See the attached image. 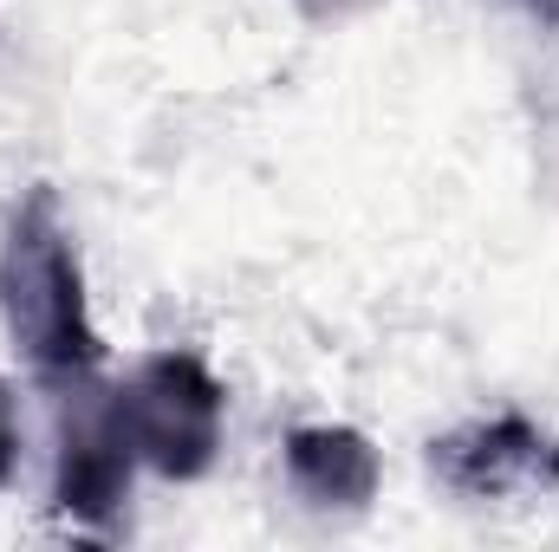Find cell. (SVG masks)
Segmentation results:
<instances>
[{"mask_svg":"<svg viewBox=\"0 0 559 552\" xmlns=\"http://www.w3.org/2000/svg\"><path fill=\"white\" fill-rule=\"evenodd\" d=\"M0 325L33 377H46L52 391H79L105 358L85 305L79 241L46 182H33L0 221Z\"/></svg>","mask_w":559,"mask_h":552,"instance_id":"1","label":"cell"},{"mask_svg":"<svg viewBox=\"0 0 559 552\" xmlns=\"http://www.w3.org/2000/svg\"><path fill=\"white\" fill-rule=\"evenodd\" d=\"M429 468L442 488H455L468 501H501L514 488H554L559 442L540 435L527 416H495V422H468V429L429 442Z\"/></svg>","mask_w":559,"mask_h":552,"instance_id":"3","label":"cell"},{"mask_svg":"<svg viewBox=\"0 0 559 552\" xmlns=\"http://www.w3.org/2000/svg\"><path fill=\"white\" fill-rule=\"evenodd\" d=\"M286 481L312 507H365L378 494V448L345 422L293 429L286 435Z\"/></svg>","mask_w":559,"mask_h":552,"instance_id":"5","label":"cell"},{"mask_svg":"<svg viewBox=\"0 0 559 552\" xmlns=\"http://www.w3.org/2000/svg\"><path fill=\"white\" fill-rule=\"evenodd\" d=\"M131 475L138 455L118 429L111 404H85L79 416L59 422V461H52V507L79 527H105L118 520V507L131 501Z\"/></svg>","mask_w":559,"mask_h":552,"instance_id":"4","label":"cell"},{"mask_svg":"<svg viewBox=\"0 0 559 552\" xmlns=\"http://www.w3.org/2000/svg\"><path fill=\"white\" fill-rule=\"evenodd\" d=\"M20 475V416H13V391L0 384V488Z\"/></svg>","mask_w":559,"mask_h":552,"instance_id":"6","label":"cell"},{"mask_svg":"<svg viewBox=\"0 0 559 552\" xmlns=\"http://www.w3.org/2000/svg\"><path fill=\"white\" fill-rule=\"evenodd\" d=\"M105 404L118 416L131 455L143 468H156L163 481H195L215 468L228 391L215 384V371L195 351H150Z\"/></svg>","mask_w":559,"mask_h":552,"instance_id":"2","label":"cell"},{"mask_svg":"<svg viewBox=\"0 0 559 552\" xmlns=\"http://www.w3.org/2000/svg\"><path fill=\"white\" fill-rule=\"evenodd\" d=\"M514 13H527L534 26H547V33H559V0H508Z\"/></svg>","mask_w":559,"mask_h":552,"instance_id":"7","label":"cell"}]
</instances>
